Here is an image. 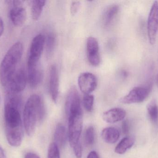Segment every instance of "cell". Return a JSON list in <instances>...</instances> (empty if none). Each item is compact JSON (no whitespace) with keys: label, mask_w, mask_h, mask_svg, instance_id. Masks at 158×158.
Listing matches in <instances>:
<instances>
[{"label":"cell","mask_w":158,"mask_h":158,"mask_svg":"<svg viewBox=\"0 0 158 158\" xmlns=\"http://www.w3.org/2000/svg\"><path fill=\"white\" fill-rule=\"evenodd\" d=\"M81 6V2L80 1H73L70 5V13L72 15H75L78 12Z\"/></svg>","instance_id":"cell-26"},{"label":"cell","mask_w":158,"mask_h":158,"mask_svg":"<svg viewBox=\"0 0 158 158\" xmlns=\"http://www.w3.org/2000/svg\"><path fill=\"white\" fill-rule=\"evenodd\" d=\"M101 137L102 139L107 143H115L119 138L120 132L116 128L108 127L102 131Z\"/></svg>","instance_id":"cell-17"},{"label":"cell","mask_w":158,"mask_h":158,"mask_svg":"<svg viewBox=\"0 0 158 158\" xmlns=\"http://www.w3.org/2000/svg\"><path fill=\"white\" fill-rule=\"evenodd\" d=\"M87 158H99L98 154L95 151H92L88 154Z\"/></svg>","instance_id":"cell-29"},{"label":"cell","mask_w":158,"mask_h":158,"mask_svg":"<svg viewBox=\"0 0 158 158\" xmlns=\"http://www.w3.org/2000/svg\"><path fill=\"white\" fill-rule=\"evenodd\" d=\"M68 134L65 127L62 124H58L56 126L54 138L55 143L58 147H64L66 143Z\"/></svg>","instance_id":"cell-18"},{"label":"cell","mask_w":158,"mask_h":158,"mask_svg":"<svg viewBox=\"0 0 158 158\" xmlns=\"http://www.w3.org/2000/svg\"><path fill=\"white\" fill-rule=\"evenodd\" d=\"M121 75L123 78H126L128 76V73L126 71H123L121 72Z\"/></svg>","instance_id":"cell-33"},{"label":"cell","mask_w":158,"mask_h":158,"mask_svg":"<svg viewBox=\"0 0 158 158\" xmlns=\"http://www.w3.org/2000/svg\"><path fill=\"white\" fill-rule=\"evenodd\" d=\"M78 83L82 92L84 94H90L96 89L97 79L93 73L84 72L79 76Z\"/></svg>","instance_id":"cell-10"},{"label":"cell","mask_w":158,"mask_h":158,"mask_svg":"<svg viewBox=\"0 0 158 158\" xmlns=\"http://www.w3.org/2000/svg\"><path fill=\"white\" fill-rule=\"evenodd\" d=\"M45 37L42 34L36 35L31 41L30 48L28 63L40 62L45 45Z\"/></svg>","instance_id":"cell-8"},{"label":"cell","mask_w":158,"mask_h":158,"mask_svg":"<svg viewBox=\"0 0 158 158\" xmlns=\"http://www.w3.org/2000/svg\"><path fill=\"white\" fill-rule=\"evenodd\" d=\"M156 83L157 86L158 87V74L156 76Z\"/></svg>","instance_id":"cell-34"},{"label":"cell","mask_w":158,"mask_h":158,"mask_svg":"<svg viewBox=\"0 0 158 158\" xmlns=\"http://www.w3.org/2000/svg\"><path fill=\"white\" fill-rule=\"evenodd\" d=\"M45 109L41 97L37 94L31 96L23 111L24 127L27 135H33L37 123L43 119Z\"/></svg>","instance_id":"cell-2"},{"label":"cell","mask_w":158,"mask_h":158,"mask_svg":"<svg viewBox=\"0 0 158 158\" xmlns=\"http://www.w3.org/2000/svg\"><path fill=\"white\" fill-rule=\"evenodd\" d=\"M148 35L150 44L156 43L158 32V2L155 1L148 15L147 22Z\"/></svg>","instance_id":"cell-5"},{"label":"cell","mask_w":158,"mask_h":158,"mask_svg":"<svg viewBox=\"0 0 158 158\" xmlns=\"http://www.w3.org/2000/svg\"><path fill=\"white\" fill-rule=\"evenodd\" d=\"M48 158H60L59 147L55 143H52L49 146Z\"/></svg>","instance_id":"cell-25"},{"label":"cell","mask_w":158,"mask_h":158,"mask_svg":"<svg viewBox=\"0 0 158 158\" xmlns=\"http://www.w3.org/2000/svg\"><path fill=\"white\" fill-rule=\"evenodd\" d=\"M27 81V76L23 68H20L16 71L9 82L7 87V93L19 94L26 88Z\"/></svg>","instance_id":"cell-7"},{"label":"cell","mask_w":158,"mask_h":158,"mask_svg":"<svg viewBox=\"0 0 158 158\" xmlns=\"http://www.w3.org/2000/svg\"><path fill=\"white\" fill-rule=\"evenodd\" d=\"M27 81L31 88L38 87L42 80L43 77L42 70L40 62L27 63Z\"/></svg>","instance_id":"cell-12"},{"label":"cell","mask_w":158,"mask_h":158,"mask_svg":"<svg viewBox=\"0 0 158 158\" xmlns=\"http://www.w3.org/2000/svg\"><path fill=\"white\" fill-rule=\"evenodd\" d=\"M49 92L52 100L56 103L59 92V79L58 70L55 65H52L49 73Z\"/></svg>","instance_id":"cell-13"},{"label":"cell","mask_w":158,"mask_h":158,"mask_svg":"<svg viewBox=\"0 0 158 158\" xmlns=\"http://www.w3.org/2000/svg\"><path fill=\"white\" fill-rule=\"evenodd\" d=\"M0 102H1V97H0Z\"/></svg>","instance_id":"cell-35"},{"label":"cell","mask_w":158,"mask_h":158,"mask_svg":"<svg viewBox=\"0 0 158 158\" xmlns=\"http://www.w3.org/2000/svg\"><path fill=\"white\" fill-rule=\"evenodd\" d=\"M86 54L90 64L94 66H97L100 64V53L98 41L94 37H89L86 41Z\"/></svg>","instance_id":"cell-11"},{"label":"cell","mask_w":158,"mask_h":158,"mask_svg":"<svg viewBox=\"0 0 158 158\" xmlns=\"http://www.w3.org/2000/svg\"><path fill=\"white\" fill-rule=\"evenodd\" d=\"M0 158H6L5 153L1 147H0Z\"/></svg>","instance_id":"cell-32"},{"label":"cell","mask_w":158,"mask_h":158,"mask_svg":"<svg viewBox=\"0 0 158 158\" xmlns=\"http://www.w3.org/2000/svg\"><path fill=\"white\" fill-rule=\"evenodd\" d=\"M122 129V131L123 134L127 135L129 134V131H130V126H129L128 120H126L123 122Z\"/></svg>","instance_id":"cell-28"},{"label":"cell","mask_w":158,"mask_h":158,"mask_svg":"<svg viewBox=\"0 0 158 158\" xmlns=\"http://www.w3.org/2000/svg\"><path fill=\"white\" fill-rule=\"evenodd\" d=\"M25 158H40L37 155L33 153H28L25 156Z\"/></svg>","instance_id":"cell-30"},{"label":"cell","mask_w":158,"mask_h":158,"mask_svg":"<svg viewBox=\"0 0 158 158\" xmlns=\"http://www.w3.org/2000/svg\"><path fill=\"white\" fill-rule=\"evenodd\" d=\"M45 3L46 1L43 0H35L32 1L31 14L33 20L36 21L39 19L42 13L44 7L45 5Z\"/></svg>","instance_id":"cell-20"},{"label":"cell","mask_w":158,"mask_h":158,"mask_svg":"<svg viewBox=\"0 0 158 158\" xmlns=\"http://www.w3.org/2000/svg\"><path fill=\"white\" fill-rule=\"evenodd\" d=\"M126 115V111L123 109L115 108L104 112L102 117L107 123H114L124 119Z\"/></svg>","instance_id":"cell-16"},{"label":"cell","mask_w":158,"mask_h":158,"mask_svg":"<svg viewBox=\"0 0 158 158\" xmlns=\"http://www.w3.org/2000/svg\"><path fill=\"white\" fill-rule=\"evenodd\" d=\"M24 52L23 44L20 42L14 44L7 51L0 65V82L6 87L11 80Z\"/></svg>","instance_id":"cell-3"},{"label":"cell","mask_w":158,"mask_h":158,"mask_svg":"<svg viewBox=\"0 0 158 158\" xmlns=\"http://www.w3.org/2000/svg\"><path fill=\"white\" fill-rule=\"evenodd\" d=\"M94 96L91 94H84L83 98V104L86 111L91 112L93 110L94 104Z\"/></svg>","instance_id":"cell-24"},{"label":"cell","mask_w":158,"mask_h":158,"mask_svg":"<svg viewBox=\"0 0 158 158\" xmlns=\"http://www.w3.org/2000/svg\"><path fill=\"white\" fill-rule=\"evenodd\" d=\"M9 15L12 23L16 27L22 26L27 19V12L23 5L13 6Z\"/></svg>","instance_id":"cell-15"},{"label":"cell","mask_w":158,"mask_h":158,"mask_svg":"<svg viewBox=\"0 0 158 158\" xmlns=\"http://www.w3.org/2000/svg\"><path fill=\"white\" fill-rule=\"evenodd\" d=\"M69 119L68 135L71 147L80 143L83 126L82 111L73 113L68 116Z\"/></svg>","instance_id":"cell-4"},{"label":"cell","mask_w":158,"mask_h":158,"mask_svg":"<svg viewBox=\"0 0 158 158\" xmlns=\"http://www.w3.org/2000/svg\"><path fill=\"white\" fill-rule=\"evenodd\" d=\"M75 156L77 158H81L82 156V149L81 145L80 143L76 145L73 147Z\"/></svg>","instance_id":"cell-27"},{"label":"cell","mask_w":158,"mask_h":158,"mask_svg":"<svg viewBox=\"0 0 158 158\" xmlns=\"http://www.w3.org/2000/svg\"><path fill=\"white\" fill-rule=\"evenodd\" d=\"M21 105L22 99L18 94L7 93L4 108L6 135L8 143L16 147L20 145L24 136Z\"/></svg>","instance_id":"cell-1"},{"label":"cell","mask_w":158,"mask_h":158,"mask_svg":"<svg viewBox=\"0 0 158 158\" xmlns=\"http://www.w3.org/2000/svg\"><path fill=\"white\" fill-rule=\"evenodd\" d=\"M147 110L148 115L152 122L156 123L158 119V108L156 102L152 100L147 105Z\"/></svg>","instance_id":"cell-22"},{"label":"cell","mask_w":158,"mask_h":158,"mask_svg":"<svg viewBox=\"0 0 158 158\" xmlns=\"http://www.w3.org/2000/svg\"><path fill=\"white\" fill-rule=\"evenodd\" d=\"M151 88L137 86L133 88L128 94L123 96L120 102L124 104H138L144 101L150 93Z\"/></svg>","instance_id":"cell-6"},{"label":"cell","mask_w":158,"mask_h":158,"mask_svg":"<svg viewBox=\"0 0 158 158\" xmlns=\"http://www.w3.org/2000/svg\"><path fill=\"white\" fill-rule=\"evenodd\" d=\"M56 39L54 34L50 33L45 38V49L46 53L48 58H50L52 56L55 47Z\"/></svg>","instance_id":"cell-21"},{"label":"cell","mask_w":158,"mask_h":158,"mask_svg":"<svg viewBox=\"0 0 158 158\" xmlns=\"http://www.w3.org/2000/svg\"><path fill=\"white\" fill-rule=\"evenodd\" d=\"M65 109L67 116L82 111L78 92L75 87H72L68 93Z\"/></svg>","instance_id":"cell-9"},{"label":"cell","mask_w":158,"mask_h":158,"mask_svg":"<svg viewBox=\"0 0 158 158\" xmlns=\"http://www.w3.org/2000/svg\"><path fill=\"white\" fill-rule=\"evenodd\" d=\"M119 11L117 5H111L107 7L102 13L101 23L105 28H108L114 22Z\"/></svg>","instance_id":"cell-14"},{"label":"cell","mask_w":158,"mask_h":158,"mask_svg":"<svg viewBox=\"0 0 158 158\" xmlns=\"http://www.w3.org/2000/svg\"><path fill=\"white\" fill-rule=\"evenodd\" d=\"M94 130L92 126L87 128L85 133V143L87 146H91L94 143Z\"/></svg>","instance_id":"cell-23"},{"label":"cell","mask_w":158,"mask_h":158,"mask_svg":"<svg viewBox=\"0 0 158 158\" xmlns=\"http://www.w3.org/2000/svg\"><path fill=\"white\" fill-rule=\"evenodd\" d=\"M4 32V23L2 19L0 17V37L2 35Z\"/></svg>","instance_id":"cell-31"},{"label":"cell","mask_w":158,"mask_h":158,"mask_svg":"<svg viewBox=\"0 0 158 158\" xmlns=\"http://www.w3.org/2000/svg\"><path fill=\"white\" fill-rule=\"evenodd\" d=\"M135 142L132 136H126L123 138L117 145L115 149V153L119 155L124 154L128 149L132 147Z\"/></svg>","instance_id":"cell-19"}]
</instances>
